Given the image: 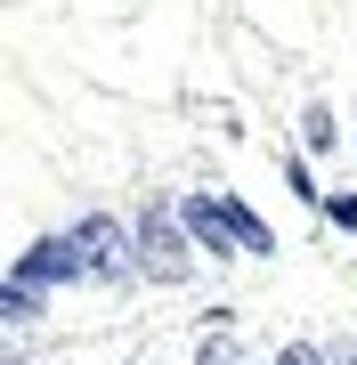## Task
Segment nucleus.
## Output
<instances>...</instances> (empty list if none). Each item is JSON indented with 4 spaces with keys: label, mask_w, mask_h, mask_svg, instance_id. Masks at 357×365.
<instances>
[{
    "label": "nucleus",
    "mask_w": 357,
    "mask_h": 365,
    "mask_svg": "<svg viewBox=\"0 0 357 365\" xmlns=\"http://www.w3.org/2000/svg\"><path fill=\"white\" fill-rule=\"evenodd\" d=\"M130 235H138V276H155V284H187V268H195V235H187V220H179L171 195H146L138 220H130Z\"/></svg>",
    "instance_id": "f257e3e1"
},
{
    "label": "nucleus",
    "mask_w": 357,
    "mask_h": 365,
    "mask_svg": "<svg viewBox=\"0 0 357 365\" xmlns=\"http://www.w3.org/2000/svg\"><path fill=\"white\" fill-rule=\"evenodd\" d=\"M73 244H81V268H90V284H130L138 276V235L114 220V211H90V220H73Z\"/></svg>",
    "instance_id": "f03ea898"
},
{
    "label": "nucleus",
    "mask_w": 357,
    "mask_h": 365,
    "mask_svg": "<svg viewBox=\"0 0 357 365\" xmlns=\"http://www.w3.org/2000/svg\"><path fill=\"white\" fill-rule=\"evenodd\" d=\"M16 284H25V292H41V300H49L57 284H90V268H81V244H73V227L66 235H33V244L25 252H16Z\"/></svg>",
    "instance_id": "7ed1b4c3"
},
{
    "label": "nucleus",
    "mask_w": 357,
    "mask_h": 365,
    "mask_svg": "<svg viewBox=\"0 0 357 365\" xmlns=\"http://www.w3.org/2000/svg\"><path fill=\"white\" fill-rule=\"evenodd\" d=\"M179 220H187V235H195V252L244 260V235H236V220H227V195H219V187H187V195H179Z\"/></svg>",
    "instance_id": "20e7f679"
},
{
    "label": "nucleus",
    "mask_w": 357,
    "mask_h": 365,
    "mask_svg": "<svg viewBox=\"0 0 357 365\" xmlns=\"http://www.w3.org/2000/svg\"><path fill=\"white\" fill-rule=\"evenodd\" d=\"M227 220H236V235H244V252H252V260H260V252H276V235H268V220H260V211H252L244 195H227Z\"/></svg>",
    "instance_id": "39448f33"
},
{
    "label": "nucleus",
    "mask_w": 357,
    "mask_h": 365,
    "mask_svg": "<svg viewBox=\"0 0 357 365\" xmlns=\"http://www.w3.org/2000/svg\"><path fill=\"white\" fill-rule=\"evenodd\" d=\"M0 317H9V325H33V317H41V292H25L9 276V284H0Z\"/></svg>",
    "instance_id": "423d86ee"
},
{
    "label": "nucleus",
    "mask_w": 357,
    "mask_h": 365,
    "mask_svg": "<svg viewBox=\"0 0 357 365\" xmlns=\"http://www.w3.org/2000/svg\"><path fill=\"white\" fill-rule=\"evenodd\" d=\"M333 138H341V130H333V114H325V106H309V114H301V146H309V155H333Z\"/></svg>",
    "instance_id": "0eeeda50"
},
{
    "label": "nucleus",
    "mask_w": 357,
    "mask_h": 365,
    "mask_svg": "<svg viewBox=\"0 0 357 365\" xmlns=\"http://www.w3.org/2000/svg\"><path fill=\"white\" fill-rule=\"evenodd\" d=\"M195 365H252V357L236 349V333H212V341L195 349Z\"/></svg>",
    "instance_id": "6e6552de"
},
{
    "label": "nucleus",
    "mask_w": 357,
    "mask_h": 365,
    "mask_svg": "<svg viewBox=\"0 0 357 365\" xmlns=\"http://www.w3.org/2000/svg\"><path fill=\"white\" fill-rule=\"evenodd\" d=\"M284 187H292V195H301V203H325V187H317V179H309V163H301V155H292V163H284Z\"/></svg>",
    "instance_id": "1a4fd4ad"
},
{
    "label": "nucleus",
    "mask_w": 357,
    "mask_h": 365,
    "mask_svg": "<svg viewBox=\"0 0 357 365\" xmlns=\"http://www.w3.org/2000/svg\"><path fill=\"white\" fill-rule=\"evenodd\" d=\"M325 220L333 227H357V195H325Z\"/></svg>",
    "instance_id": "9d476101"
},
{
    "label": "nucleus",
    "mask_w": 357,
    "mask_h": 365,
    "mask_svg": "<svg viewBox=\"0 0 357 365\" xmlns=\"http://www.w3.org/2000/svg\"><path fill=\"white\" fill-rule=\"evenodd\" d=\"M349 365H357V357H349Z\"/></svg>",
    "instance_id": "9b49d317"
}]
</instances>
